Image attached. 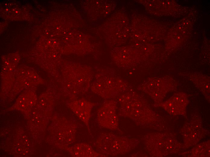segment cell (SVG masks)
I'll use <instances>...</instances> for the list:
<instances>
[{
    "label": "cell",
    "instance_id": "cell-5",
    "mask_svg": "<svg viewBox=\"0 0 210 157\" xmlns=\"http://www.w3.org/2000/svg\"><path fill=\"white\" fill-rule=\"evenodd\" d=\"M71 153L74 157H106L94 150L90 145L80 143L74 145L70 148Z\"/></svg>",
    "mask_w": 210,
    "mask_h": 157
},
{
    "label": "cell",
    "instance_id": "cell-2",
    "mask_svg": "<svg viewBox=\"0 0 210 157\" xmlns=\"http://www.w3.org/2000/svg\"><path fill=\"white\" fill-rule=\"evenodd\" d=\"M140 142L135 138L103 133L98 135L94 145L97 152L106 156H115L129 153L136 148Z\"/></svg>",
    "mask_w": 210,
    "mask_h": 157
},
{
    "label": "cell",
    "instance_id": "cell-3",
    "mask_svg": "<svg viewBox=\"0 0 210 157\" xmlns=\"http://www.w3.org/2000/svg\"><path fill=\"white\" fill-rule=\"evenodd\" d=\"M116 107V102L111 101L106 102L98 110L96 120L100 126L112 130L118 129Z\"/></svg>",
    "mask_w": 210,
    "mask_h": 157
},
{
    "label": "cell",
    "instance_id": "cell-4",
    "mask_svg": "<svg viewBox=\"0 0 210 157\" xmlns=\"http://www.w3.org/2000/svg\"><path fill=\"white\" fill-rule=\"evenodd\" d=\"M93 105L84 99H80L72 102V109L76 116L88 127Z\"/></svg>",
    "mask_w": 210,
    "mask_h": 157
},
{
    "label": "cell",
    "instance_id": "cell-1",
    "mask_svg": "<svg viewBox=\"0 0 210 157\" xmlns=\"http://www.w3.org/2000/svg\"><path fill=\"white\" fill-rule=\"evenodd\" d=\"M119 102V116L129 118L143 127H152L157 124L156 114L149 109L143 99L136 92L129 91L122 94Z\"/></svg>",
    "mask_w": 210,
    "mask_h": 157
}]
</instances>
